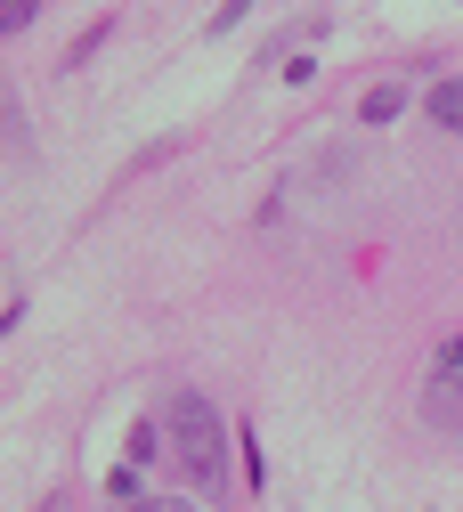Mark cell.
Segmentation results:
<instances>
[{
    "mask_svg": "<svg viewBox=\"0 0 463 512\" xmlns=\"http://www.w3.org/2000/svg\"><path fill=\"white\" fill-rule=\"evenodd\" d=\"M163 431H171V456L204 480V488H220V472H228V423H220V407H212L204 391H179V399L163 407Z\"/></svg>",
    "mask_w": 463,
    "mask_h": 512,
    "instance_id": "obj_1",
    "label": "cell"
},
{
    "mask_svg": "<svg viewBox=\"0 0 463 512\" xmlns=\"http://www.w3.org/2000/svg\"><path fill=\"white\" fill-rule=\"evenodd\" d=\"M431 423L463 431V334H447L431 358Z\"/></svg>",
    "mask_w": 463,
    "mask_h": 512,
    "instance_id": "obj_2",
    "label": "cell"
},
{
    "mask_svg": "<svg viewBox=\"0 0 463 512\" xmlns=\"http://www.w3.org/2000/svg\"><path fill=\"white\" fill-rule=\"evenodd\" d=\"M423 106H431V122H439V131H455V139H463V74L431 82V98H423Z\"/></svg>",
    "mask_w": 463,
    "mask_h": 512,
    "instance_id": "obj_3",
    "label": "cell"
},
{
    "mask_svg": "<svg viewBox=\"0 0 463 512\" xmlns=\"http://www.w3.org/2000/svg\"><path fill=\"white\" fill-rule=\"evenodd\" d=\"M358 114H366L374 131H382V122H399V114H407V90H399V82H374V90L358 98Z\"/></svg>",
    "mask_w": 463,
    "mask_h": 512,
    "instance_id": "obj_4",
    "label": "cell"
},
{
    "mask_svg": "<svg viewBox=\"0 0 463 512\" xmlns=\"http://www.w3.org/2000/svg\"><path fill=\"white\" fill-rule=\"evenodd\" d=\"M163 439H171L163 423H130V431H122V456H130V464H155V447H163Z\"/></svg>",
    "mask_w": 463,
    "mask_h": 512,
    "instance_id": "obj_5",
    "label": "cell"
},
{
    "mask_svg": "<svg viewBox=\"0 0 463 512\" xmlns=\"http://www.w3.org/2000/svg\"><path fill=\"white\" fill-rule=\"evenodd\" d=\"M106 33H114V25H106V17H98V25H90V33H82V41H74V49H65V74H74V66H90V57H98V49H106Z\"/></svg>",
    "mask_w": 463,
    "mask_h": 512,
    "instance_id": "obj_6",
    "label": "cell"
},
{
    "mask_svg": "<svg viewBox=\"0 0 463 512\" xmlns=\"http://www.w3.org/2000/svg\"><path fill=\"white\" fill-rule=\"evenodd\" d=\"M41 17V0H0V33H25Z\"/></svg>",
    "mask_w": 463,
    "mask_h": 512,
    "instance_id": "obj_7",
    "label": "cell"
},
{
    "mask_svg": "<svg viewBox=\"0 0 463 512\" xmlns=\"http://www.w3.org/2000/svg\"><path fill=\"white\" fill-rule=\"evenodd\" d=\"M252 9H260V0H220V17H212V25H204V33H228V25H244V17H252Z\"/></svg>",
    "mask_w": 463,
    "mask_h": 512,
    "instance_id": "obj_8",
    "label": "cell"
},
{
    "mask_svg": "<svg viewBox=\"0 0 463 512\" xmlns=\"http://www.w3.org/2000/svg\"><path fill=\"white\" fill-rule=\"evenodd\" d=\"M130 512H195V504H187V496H139Z\"/></svg>",
    "mask_w": 463,
    "mask_h": 512,
    "instance_id": "obj_9",
    "label": "cell"
}]
</instances>
